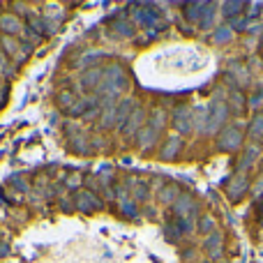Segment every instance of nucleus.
Returning a JSON list of instances; mask_svg holds the SVG:
<instances>
[{
	"mask_svg": "<svg viewBox=\"0 0 263 263\" xmlns=\"http://www.w3.org/2000/svg\"><path fill=\"white\" fill-rule=\"evenodd\" d=\"M240 139H242V136L231 127V129H227V132L222 134V141H219V148H222V150H236L238 145H240Z\"/></svg>",
	"mask_w": 263,
	"mask_h": 263,
	"instance_id": "nucleus-1",
	"label": "nucleus"
},
{
	"mask_svg": "<svg viewBox=\"0 0 263 263\" xmlns=\"http://www.w3.org/2000/svg\"><path fill=\"white\" fill-rule=\"evenodd\" d=\"M143 118H145V114L141 109H136L134 114H132V118L127 120V125L123 127V134H134V132L141 127V120H143Z\"/></svg>",
	"mask_w": 263,
	"mask_h": 263,
	"instance_id": "nucleus-2",
	"label": "nucleus"
},
{
	"mask_svg": "<svg viewBox=\"0 0 263 263\" xmlns=\"http://www.w3.org/2000/svg\"><path fill=\"white\" fill-rule=\"evenodd\" d=\"M176 127L182 129V132L190 129V111L187 109H178L176 111Z\"/></svg>",
	"mask_w": 263,
	"mask_h": 263,
	"instance_id": "nucleus-3",
	"label": "nucleus"
},
{
	"mask_svg": "<svg viewBox=\"0 0 263 263\" xmlns=\"http://www.w3.org/2000/svg\"><path fill=\"white\" fill-rule=\"evenodd\" d=\"M178 148H180V139H168L166 141V148L162 150V159H171L173 155L178 153Z\"/></svg>",
	"mask_w": 263,
	"mask_h": 263,
	"instance_id": "nucleus-4",
	"label": "nucleus"
},
{
	"mask_svg": "<svg viewBox=\"0 0 263 263\" xmlns=\"http://www.w3.org/2000/svg\"><path fill=\"white\" fill-rule=\"evenodd\" d=\"M0 28L5 32H16L18 30V21L14 16H0Z\"/></svg>",
	"mask_w": 263,
	"mask_h": 263,
	"instance_id": "nucleus-5",
	"label": "nucleus"
},
{
	"mask_svg": "<svg viewBox=\"0 0 263 263\" xmlns=\"http://www.w3.org/2000/svg\"><path fill=\"white\" fill-rule=\"evenodd\" d=\"M219 242H222V236H217V233H215L213 238H208V242H205V250H213V252H210L213 256H222V250H219Z\"/></svg>",
	"mask_w": 263,
	"mask_h": 263,
	"instance_id": "nucleus-6",
	"label": "nucleus"
},
{
	"mask_svg": "<svg viewBox=\"0 0 263 263\" xmlns=\"http://www.w3.org/2000/svg\"><path fill=\"white\" fill-rule=\"evenodd\" d=\"M263 134V116H259V118L254 120V125L250 127V136H254V139H259V136Z\"/></svg>",
	"mask_w": 263,
	"mask_h": 263,
	"instance_id": "nucleus-7",
	"label": "nucleus"
},
{
	"mask_svg": "<svg viewBox=\"0 0 263 263\" xmlns=\"http://www.w3.org/2000/svg\"><path fill=\"white\" fill-rule=\"evenodd\" d=\"M215 227V222H213V217H208L205 215L203 219H201V224H199V229H201V233H205V231H210V229Z\"/></svg>",
	"mask_w": 263,
	"mask_h": 263,
	"instance_id": "nucleus-8",
	"label": "nucleus"
},
{
	"mask_svg": "<svg viewBox=\"0 0 263 263\" xmlns=\"http://www.w3.org/2000/svg\"><path fill=\"white\" fill-rule=\"evenodd\" d=\"M176 199V187H166V190H162V201H171Z\"/></svg>",
	"mask_w": 263,
	"mask_h": 263,
	"instance_id": "nucleus-9",
	"label": "nucleus"
},
{
	"mask_svg": "<svg viewBox=\"0 0 263 263\" xmlns=\"http://www.w3.org/2000/svg\"><path fill=\"white\" fill-rule=\"evenodd\" d=\"M256 150H259V148H256V145H252V148H250V155H254V153H256ZM245 159H247V155H245ZM250 164H252V159H247V162H245V164H242V166H240V168L250 166Z\"/></svg>",
	"mask_w": 263,
	"mask_h": 263,
	"instance_id": "nucleus-10",
	"label": "nucleus"
},
{
	"mask_svg": "<svg viewBox=\"0 0 263 263\" xmlns=\"http://www.w3.org/2000/svg\"><path fill=\"white\" fill-rule=\"evenodd\" d=\"M7 254V245H0V256Z\"/></svg>",
	"mask_w": 263,
	"mask_h": 263,
	"instance_id": "nucleus-11",
	"label": "nucleus"
}]
</instances>
